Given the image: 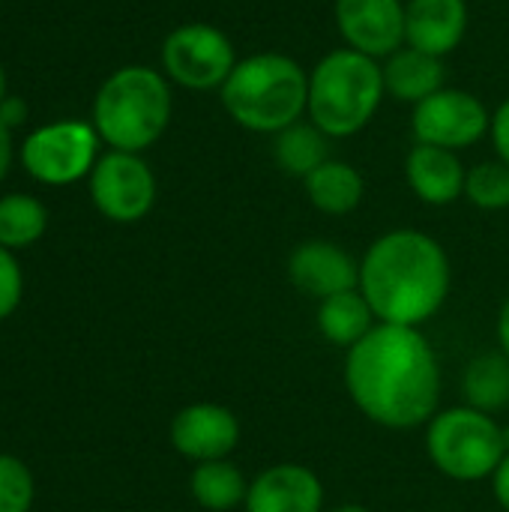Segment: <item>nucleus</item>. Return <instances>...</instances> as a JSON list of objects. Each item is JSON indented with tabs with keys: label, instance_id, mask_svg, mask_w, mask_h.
<instances>
[{
	"label": "nucleus",
	"instance_id": "obj_1",
	"mask_svg": "<svg viewBox=\"0 0 509 512\" xmlns=\"http://www.w3.org/2000/svg\"><path fill=\"white\" fill-rule=\"evenodd\" d=\"M345 390L381 429L426 426L441 405V363L420 327L378 324L345 354Z\"/></svg>",
	"mask_w": 509,
	"mask_h": 512
},
{
	"label": "nucleus",
	"instance_id": "obj_2",
	"mask_svg": "<svg viewBox=\"0 0 509 512\" xmlns=\"http://www.w3.org/2000/svg\"><path fill=\"white\" fill-rule=\"evenodd\" d=\"M453 288L447 249L426 231L393 228L381 234L360 261V294L378 324L420 327L432 321Z\"/></svg>",
	"mask_w": 509,
	"mask_h": 512
},
{
	"label": "nucleus",
	"instance_id": "obj_3",
	"mask_svg": "<svg viewBox=\"0 0 509 512\" xmlns=\"http://www.w3.org/2000/svg\"><path fill=\"white\" fill-rule=\"evenodd\" d=\"M225 114L258 135H276L306 114L309 72L288 54L261 51L237 60L219 87Z\"/></svg>",
	"mask_w": 509,
	"mask_h": 512
},
{
	"label": "nucleus",
	"instance_id": "obj_4",
	"mask_svg": "<svg viewBox=\"0 0 509 512\" xmlns=\"http://www.w3.org/2000/svg\"><path fill=\"white\" fill-rule=\"evenodd\" d=\"M384 96L381 63L354 48H336L309 72L306 114L327 138H351L372 123Z\"/></svg>",
	"mask_w": 509,
	"mask_h": 512
},
{
	"label": "nucleus",
	"instance_id": "obj_5",
	"mask_svg": "<svg viewBox=\"0 0 509 512\" xmlns=\"http://www.w3.org/2000/svg\"><path fill=\"white\" fill-rule=\"evenodd\" d=\"M171 87L150 66L117 69L96 93L93 129L123 153H141L162 138L171 123Z\"/></svg>",
	"mask_w": 509,
	"mask_h": 512
},
{
	"label": "nucleus",
	"instance_id": "obj_6",
	"mask_svg": "<svg viewBox=\"0 0 509 512\" xmlns=\"http://www.w3.org/2000/svg\"><path fill=\"white\" fill-rule=\"evenodd\" d=\"M426 456L447 480H492L495 468L507 456L504 426L471 405L438 411L426 423Z\"/></svg>",
	"mask_w": 509,
	"mask_h": 512
},
{
	"label": "nucleus",
	"instance_id": "obj_7",
	"mask_svg": "<svg viewBox=\"0 0 509 512\" xmlns=\"http://www.w3.org/2000/svg\"><path fill=\"white\" fill-rule=\"evenodd\" d=\"M234 66V42L207 21L180 24L162 42L165 75L186 90H219Z\"/></svg>",
	"mask_w": 509,
	"mask_h": 512
},
{
	"label": "nucleus",
	"instance_id": "obj_8",
	"mask_svg": "<svg viewBox=\"0 0 509 512\" xmlns=\"http://www.w3.org/2000/svg\"><path fill=\"white\" fill-rule=\"evenodd\" d=\"M96 147L99 132L93 126L81 120H60L27 135L21 144V165L39 183L66 186L93 171Z\"/></svg>",
	"mask_w": 509,
	"mask_h": 512
},
{
	"label": "nucleus",
	"instance_id": "obj_9",
	"mask_svg": "<svg viewBox=\"0 0 509 512\" xmlns=\"http://www.w3.org/2000/svg\"><path fill=\"white\" fill-rule=\"evenodd\" d=\"M489 126H492V114L483 105V99L474 96L471 90H456V87H444L432 93L429 99L414 105L411 114V132L417 144H432L456 153L483 141Z\"/></svg>",
	"mask_w": 509,
	"mask_h": 512
},
{
	"label": "nucleus",
	"instance_id": "obj_10",
	"mask_svg": "<svg viewBox=\"0 0 509 512\" xmlns=\"http://www.w3.org/2000/svg\"><path fill=\"white\" fill-rule=\"evenodd\" d=\"M90 198L111 222H138L153 210L156 177L138 153L111 150L90 171Z\"/></svg>",
	"mask_w": 509,
	"mask_h": 512
},
{
	"label": "nucleus",
	"instance_id": "obj_11",
	"mask_svg": "<svg viewBox=\"0 0 509 512\" xmlns=\"http://www.w3.org/2000/svg\"><path fill=\"white\" fill-rule=\"evenodd\" d=\"M333 12L345 48L387 60L405 45V0H336Z\"/></svg>",
	"mask_w": 509,
	"mask_h": 512
},
{
	"label": "nucleus",
	"instance_id": "obj_12",
	"mask_svg": "<svg viewBox=\"0 0 509 512\" xmlns=\"http://www.w3.org/2000/svg\"><path fill=\"white\" fill-rule=\"evenodd\" d=\"M168 435H171V447L183 459L201 465V462L228 459L237 450L243 429L231 408L216 402H195L174 414Z\"/></svg>",
	"mask_w": 509,
	"mask_h": 512
},
{
	"label": "nucleus",
	"instance_id": "obj_13",
	"mask_svg": "<svg viewBox=\"0 0 509 512\" xmlns=\"http://www.w3.org/2000/svg\"><path fill=\"white\" fill-rule=\"evenodd\" d=\"M288 279L300 294L321 303L333 294L360 288V261L339 243L306 240L288 258Z\"/></svg>",
	"mask_w": 509,
	"mask_h": 512
},
{
	"label": "nucleus",
	"instance_id": "obj_14",
	"mask_svg": "<svg viewBox=\"0 0 509 512\" xmlns=\"http://www.w3.org/2000/svg\"><path fill=\"white\" fill-rule=\"evenodd\" d=\"M246 512H324V483L300 462H279L249 480Z\"/></svg>",
	"mask_w": 509,
	"mask_h": 512
},
{
	"label": "nucleus",
	"instance_id": "obj_15",
	"mask_svg": "<svg viewBox=\"0 0 509 512\" xmlns=\"http://www.w3.org/2000/svg\"><path fill=\"white\" fill-rule=\"evenodd\" d=\"M468 33L465 0H408L405 3V45L447 57Z\"/></svg>",
	"mask_w": 509,
	"mask_h": 512
},
{
	"label": "nucleus",
	"instance_id": "obj_16",
	"mask_svg": "<svg viewBox=\"0 0 509 512\" xmlns=\"http://www.w3.org/2000/svg\"><path fill=\"white\" fill-rule=\"evenodd\" d=\"M405 177L411 192L432 207H447L465 195L468 171L456 150L432 147V144H414L405 159Z\"/></svg>",
	"mask_w": 509,
	"mask_h": 512
},
{
	"label": "nucleus",
	"instance_id": "obj_17",
	"mask_svg": "<svg viewBox=\"0 0 509 512\" xmlns=\"http://www.w3.org/2000/svg\"><path fill=\"white\" fill-rule=\"evenodd\" d=\"M381 69H384L387 96H393L396 102H408V105H420L432 93L444 90V81H447L444 60L435 54L417 51L411 45H402L399 51H393Z\"/></svg>",
	"mask_w": 509,
	"mask_h": 512
},
{
	"label": "nucleus",
	"instance_id": "obj_18",
	"mask_svg": "<svg viewBox=\"0 0 509 512\" xmlns=\"http://www.w3.org/2000/svg\"><path fill=\"white\" fill-rule=\"evenodd\" d=\"M306 198L324 216H348L363 204L366 180L363 174L342 159H327L303 180Z\"/></svg>",
	"mask_w": 509,
	"mask_h": 512
},
{
	"label": "nucleus",
	"instance_id": "obj_19",
	"mask_svg": "<svg viewBox=\"0 0 509 512\" xmlns=\"http://www.w3.org/2000/svg\"><path fill=\"white\" fill-rule=\"evenodd\" d=\"M315 324H318V333L330 345L348 351L378 327V318H375L369 300L360 294V288H354V291H342V294L321 300Z\"/></svg>",
	"mask_w": 509,
	"mask_h": 512
},
{
	"label": "nucleus",
	"instance_id": "obj_20",
	"mask_svg": "<svg viewBox=\"0 0 509 512\" xmlns=\"http://www.w3.org/2000/svg\"><path fill=\"white\" fill-rule=\"evenodd\" d=\"M189 492H192L195 504L207 512H231L246 504L249 480L228 459L201 462V465H195V471L189 477Z\"/></svg>",
	"mask_w": 509,
	"mask_h": 512
},
{
	"label": "nucleus",
	"instance_id": "obj_21",
	"mask_svg": "<svg viewBox=\"0 0 509 512\" xmlns=\"http://www.w3.org/2000/svg\"><path fill=\"white\" fill-rule=\"evenodd\" d=\"M462 393L465 405L483 411V414H501L509 408V357L495 354H480L465 366L462 375Z\"/></svg>",
	"mask_w": 509,
	"mask_h": 512
},
{
	"label": "nucleus",
	"instance_id": "obj_22",
	"mask_svg": "<svg viewBox=\"0 0 509 512\" xmlns=\"http://www.w3.org/2000/svg\"><path fill=\"white\" fill-rule=\"evenodd\" d=\"M273 159L282 174L306 180L330 159V138L315 123H294L273 135Z\"/></svg>",
	"mask_w": 509,
	"mask_h": 512
},
{
	"label": "nucleus",
	"instance_id": "obj_23",
	"mask_svg": "<svg viewBox=\"0 0 509 512\" xmlns=\"http://www.w3.org/2000/svg\"><path fill=\"white\" fill-rule=\"evenodd\" d=\"M48 216L33 195H6L0 198V246L24 249L45 234Z\"/></svg>",
	"mask_w": 509,
	"mask_h": 512
},
{
	"label": "nucleus",
	"instance_id": "obj_24",
	"mask_svg": "<svg viewBox=\"0 0 509 512\" xmlns=\"http://www.w3.org/2000/svg\"><path fill=\"white\" fill-rule=\"evenodd\" d=\"M465 198L480 210H509V165L480 162L468 171L465 180Z\"/></svg>",
	"mask_w": 509,
	"mask_h": 512
},
{
	"label": "nucleus",
	"instance_id": "obj_25",
	"mask_svg": "<svg viewBox=\"0 0 509 512\" xmlns=\"http://www.w3.org/2000/svg\"><path fill=\"white\" fill-rule=\"evenodd\" d=\"M33 504V477L15 456H0V512H27Z\"/></svg>",
	"mask_w": 509,
	"mask_h": 512
},
{
	"label": "nucleus",
	"instance_id": "obj_26",
	"mask_svg": "<svg viewBox=\"0 0 509 512\" xmlns=\"http://www.w3.org/2000/svg\"><path fill=\"white\" fill-rule=\"evenodd\" d=\"M21 288H24V282H21V267H18V261L12 258V252L0 246V321L9 318V315L18 309V303H21Z\"/></svg>",
	"mask_w": 509,
	"mask_h": 512
},
{
	"label": "nucleus",
	"instance_id": "obj_27",
	"mask_svg": "<svg viewBox=\"0 0 509 512\" xmlns=\"http://www.w3.org/2000/svg\"><path fill=\"white\" fill-rule=\"evenodd\" d=\"M489 135H492V144H495V153L501 162L509 165V99H504L495 114H492V126H489Z\"/></svg>",
	"mask_w": 509,
	"mask_h": 512
},
{
	"label": "nucleus",
	"instance_id": "obj_28",
	"mask_svg": "<svg viewBox=\"0 0 509 512\" xmlns=\"http://www.w3.org/2000/svg\"><path fill=\"white\" fill-rule=\"evenodd\" d=\"M492 495H495L498 507L509 512V453L504 456V462L495 468V474H492Z\"/></svg>",
	"mask_w": 509,
	"mask_h": 512
},
{
	"label": "nucleus",
	"instance_id": "obj_29",
	"mask_svg": "<svg viewBox=\"0 0 509 512\" xmlns=\"http://www.w3.org/2000/svg\"><path fill=\"white\" fill-rule=\"evenodd\" d=\"M24 120H27V105H24V99H3V102H0V123H3L6 129L21 126Z\"/></svg>",
	"mask_w": 509,
	"mask_h": 512
},
{
	"label": "nucleus",
	"instance_id": "obj_30",
	"mask_svg": "<svg viewBox=\"0 0 509 512\" xmlns=\"http://www.w3.org/2000/svg\"><path fill=\"white\" fill-rule=\"evenodd\" d=\"M495 333H498V345H501V354H507V357H509V297L504 300L501 312H498V327H495Z\"/></svg>",
	"mask_w": 509,
	"mask_h": 512
},
{
	"label": "nucleus",
	"instance_id": "obj_31",
	"mask_svg": "<svg viewBox=\"0 0 509 512\" xmlns=\"http://www.w3.org/2000/svg\"><path fill=\"white\" fill-rule=\"evenodd\" d=\"M9 165H12V138H9V129L0 123V180L6 177Z\"/></svg>",
	"mask_w": 509,
	"mask_h": 512
},
{
	"label": "nucleus",
	"instance_id": "obj_32",
	"mask_svg": "<svg viewBox=\"0 0 509 512\" xmlns=\"http://www.w3.org/2000/svg\"><path fill=\"white\" fill-rule=\"evenodd\" d=\"M330 512H369L363 504H339V507H333Z\"/></svg>",
	"mask_w": 509,
	"mask_h": 512
},
{
	"label": "nucleus",
	"instance_id": "obj_33",
	"mask_svg": "<svg viewBox=\"0 0 509 512\" xmlns=\"http://www.w3.org/2000/svg\"><path fill=\"white\" fill-rule=\"evenodd\" d=\"M6 99V75H3V66H0V102Z\"/></svg>",
	"mask_w": 509,
	"mask_h": 512
},
{
	"label": "nucleus",
	"instance_id": "obj_34",
	"mask_svg": "<svg viewBox=\"0 0 509 512\" xmlns=\"http://www.w3.org/2000/svg\"><path fill=\"white\" fill-rule=\"evenodd\" d=\"M504 444H507V453H509V423L504 426Z\"/></svg>",
	"mask_w": 509,
	"mask_h": 512
}]
</instances>
